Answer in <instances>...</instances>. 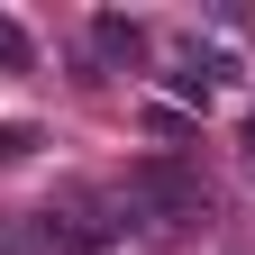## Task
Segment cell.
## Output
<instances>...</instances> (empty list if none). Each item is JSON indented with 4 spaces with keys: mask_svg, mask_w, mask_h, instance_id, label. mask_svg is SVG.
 Listing matches in <instances>:
<instances>
[{
    "mask_svg": "<svg viewBox=\"0 0 255 255\" xmlns=\"http://www.w3.org/2000/svg\"><path fill=\"white\" fill-rule=\"evenodd\" d=\"M201 210H210V191H201L191 164H164V155H155V164L128 173V219H137L146 237H182Z\"/></svg>",
    "mask_w": 255,
    "mask_h": 255,
    "instance_id": "6da1fadb",
    "label": "cell"
},
{
    "mask_svg": "<svg viewBox=\"0 0 255 255\" xmlns=\"http://www.w3.org/2000/svg\"><path fill=\"white\" fill-rule=\"evenodd\" d=\"M37 246H64V255H101V246H110V219L91 210V201H64V210H46Z\"/></svg>",
    "mask_w": 255,
    "mask_h": 255,
    "instance_id": "7a4b0ae2",
    "label": "cell"
},
{
    "mask_svg": "<svg viewBox=\"0 0 255 255\" xmlns=\"http://www.w3.org/2000/svg\"><path fill=\"white\" fill-rule=\"evenodd\" d=\"M91 46H101L110 64H137V55H146V27H137V18H91Z\"/></svg>",
    "mask_w": 255,
    "mask_h": 255,
    "instance_id": "3957f363",
    "label": "cell"
},
{
    "mask_svg": "<svg viewBox=\"0 0 255 255\" xmlns=\"http://www.w3.org/2000/svg\"><path fill=\"white\" fill-rule=\"evenodd\" d=\"M0 64H9V73H27V64H37V46H27L9 18H0Z\"/></svg>",
    "mask_w": 255,
    "mask_h": 255,
    "instance_id": "277c9868",
    "label": "cell"
},
{
    "mask_svg": "<svg viewBox=\"0 0 255 255\" xmlns=\"http://www.w3.org/2000/svg\"><path fill=\"white\" fill-rule=\"evenodd\" d=\"M37 155V128H0V164H27Z\"/></svg>",
    "mask_w": 255,
    "mask_h": 255,
    "instance_id": "5b68a950",
    "label": "cell"
},
{
    "mask_svg": "<svg viewBox=\"0 0 255 255\" xmlns=\"http://www.w3.org/2000/svg\"><path fill=\"white\" fill-rule=\"evenodd\" d=\"M173 101H191V110H210V73H191V64H182V73H173Z\"/></svg>",
    "mask_w": 255,
    "mask_h": 255,
    "instance_id": "8992f818",
    "label": "cell"
},
{
    "mask_svg": "<svg viewBox=\"0 0 255 255\" xmlns=\"http://www.w3.org/2000/svg\"><path fill=\"white\" fill-rule=\"evenodd\" d=\"M246 155H255V110H246Z\"/></svg>",
    "mask_w": 255,
    "mask_h": 255,
    "instance_id": "52a82bcc",
    "label": "cell"
}]
</instances>
